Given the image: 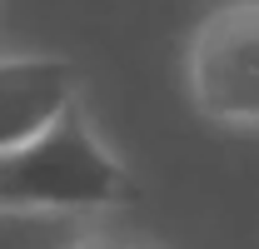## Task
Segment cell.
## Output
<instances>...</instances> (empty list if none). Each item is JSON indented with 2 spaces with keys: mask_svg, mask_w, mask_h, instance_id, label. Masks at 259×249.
<instances>
[{
  "mask_svg": "<svg viewBox=\"0 0 259 249\" xmlns=\"http://www.w3.org/2000/svg\"><path fill=\"white\" fill-rule=\"evenodd\" d=\"M135 199V180L95 140L80 105H70L40 140L0 155V210H55L90 215Z\"/></svg>",
  "mask_w": 259,
  "mask_h": 249,
  "instance_id": "1",
  "label": "cell"
},
{
  "mask_svg": "<svg viewBox=\"0 0 259 249\" xmlns=\"http://www.w3.org/2000/svg\"><path fill=\"white\" fill-rule=\"evenodd\" d=\"M190 90L209 120L259 124V0H234L199 20Z\"/></svg>",
  "mask_w": 259,
  "mask_h": 249,
  "instance_id": "2",
  "label": "cell"
},
{
  "mask_svg": "<svg viewBox=\"0 0 259 249\" xmlns=\"http://www.w3.org/2000/svg\"><path fill=\"white\" fill-rule=\"evenodd\" d=\"M75 105V70L55 55L0 60V155L40 140Z\"/></svg>",
  "mask_w": 259,
  "mask_h": 249,
  "instance_id": "3",
  "label": "cell"
},
{
  "mask_svg": "<svg viewBox=\"0 0 259 249\" xmlns=\"http://www.w3.org/2000/svg\"><path fill=\"white\" fill-rule=\"evenodd\" d=\"M90 239H95L90 215L0 210V249H85Z\"/></svg>",
  "mask_w": 259,
  "mask_h": 249,
  "instance_id": "4",
  "label": "cell"
},
{
  "mask_svg": "<svg viewBox=\"0 0 259 249\" xmlns=\"http://www.w3.org/2000/svg\"><path fill=\"white\" fill-rule=\"evenodd\" d=\"M85 249H155L150 239H125V234H95Z\"/></svg>",
  "mask_w": 259,
  "mask_h": 249,
  "instance_id": "5",
  "label": "cell"
}]
</instances>
